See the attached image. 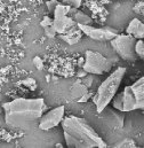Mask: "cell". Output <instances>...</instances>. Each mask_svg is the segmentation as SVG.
I'll list each match as a JSON object with an SVG mask.
<instances>
[{
	"instance_id": "cell-1",
	"label": "cell",
	"mask_w": 144,
	"mask_h": 148,
	"mask_svg": "<svg viewBox=\"0 0 144 148\" xmlns=\"http://www.w3.org/2000/svg\"><path fill=\"white\" fill-rule=\"evenodd\" d=\"M1 108L5 112V122L9 127L18 130L31 129L47 109L42 98H18L3 102Z\"/></svg>"
},
{
	"instance_id": "cell-2",
	"label": "cell",
	"mask_w": 144,
	"mask_h": 148,
	"mask_svg": "<svg viewBox=\"0 0 144 148\" xmlns=\"http://www.w3.org/2000/svg\"><path fill=\"white\" fill-rule=\"evenodd\" d=\"M64 140L69 148H107V143L97 134L88 122L78 116L63 117L62 122Z\"/></svg>"
},
{
	"instance_id": "cell-3",
	"label": "cell",
	"mask_w": 144,
	"mask_h": 148,
	"mask_svg": "<svg viewBox=\"0 0 144 148\" xmlns=\"http://www.w3.org/2000/svg\"><path fill=\"white\" fill-rule=\"evenodd\" d=\"M112 106L119 111L144 109V78L141 77L134 84L126 86L111 100Z\"/></svg>"
},
{
	"instance_id": "cell-4",
	"label": "cell",
	"mask_w": 144,
	"mask_h": 148,
	"mask_svg": "<svg viewBox=\"0 0 144 148\" xmlns=\"http://www.w3.org/2000/svg\"><path fill=\"white\" fill-rule=\"evenodd\" d=\"M126 71L127 69L125 67H119L101 83L96 93L92 98L97 112H102L109 106V103H111V100L117 94L121 85V82L124 79Z\"/></svg>"
},
{
	"instance_id": "cell-5",
	"label": "cell",
	"mask_w": 144,
	"mask_h": 148,
	"mask_svg": "<svg viewBox=\"0 0 144 148\" xmlns=\"http://www.w3.org/2000/svg\"><path fill=\"white\" fill-rule=\"evenodd\" d=\"M112 61L103 56L98 52L94 51H86L85 52V63L82 66V69L86 71V74L89 75H103L109 73L112 68Z\"/></svg>"
},
{
	"instance_id": "cell-6",
	"label": "cell",
	"mask_w": 144,
	"mask_h": 148,
	"mask_svg": "<svg viewBox=\"0 0 144 148\" xmlns=\"http://www.w3.org/2000/svg\"><path fill=\"white\" fill-rule=\"evenodd\" d=\"M111 46L114 49V52L124 60L134 62L137 59V55L135 53L134 46L136 42V39L130 35H120L118 34L113 39L110 40Z\"/></svg>"
},
{
	"instance_id": "cell-7",
	"label": "cell",
	"mask_w": 144,
	"mask_h": 148,
	"mask_svg": "<svg viewBox=\"0 0 144 148\" xmlns=\"http://www.w3.org/2000/svg\"><path fill=\"white\" fill-rule=\"evenodd\" d=\"M70 6L64 5L62 2H58L56 7L53 10L54 17H53V28L56 31V34L62 35L69 31L71 28H73L77 23L68 15Z\"/></svg>"
},
{
	"instance_id": "cell-8",
	"label": "cell",
	"mask_w": 144,
	"mask_h": 148,
	"mask_svg": "<svg viewBox=\"0 0 144 148\" xmlns=\"http://www.w3.org/2000/svg\"><path fill=\"white\" fill-rule=\"evenodd\" d=\"M81 32L89 37L90 39L98 40V41H108L115 37L119 32L115 29H112L111 27H103V28H96L92 24H77Z\"/></svg>"
},
{
	"instance_id": "cell-9",
	"label": "cell",
	"mask_w": 144,
	"mask_h": 148,
	"mask_svg": "<svg viewBox=\"0 0 144 148\" xmlns=\"http://www.w3.org/2000/svg\"><path fill=\"white\" fill-rule=\"evenodd\" d=\"M64 114H65L64 106H58L52 110L47 111L46 114L43 112L39 118V129L42 131H48L56 127L57 125L61 124Z\"/></svg>"
},
{
	"instance_id": "cell-10",
	"label": "cell",
	"mask_w": 144,
	"mask_h": 148,
	"mask_svg": "<svg viewBox=\"0 0 144 148\" xmlns=\"http://www.w3.org/2000/svg\"><path fill=\"white\" fill-rule=\"evenodd\" d=\"M126 34L130 35L135 39H143L144 37V24L142 21H140L139 18H133L127 29H126Z\"/></svg>"
},
{
	"instance_id": "cell-11",
	"label": "cell",
	"mask_w": 144,
	"mask_h": 148,
	"mask_svg": "<svg viewBox=\"0 0 144 148\" xmlns=\"http://www.w3.org/2000/svg\"><path fill=\"white\" fill-rule=\"evenodd\" d=\"M82 32H81V30L79 29V27L75 24L73 28H71L69 31H67L65 34H62V35H60V38L62 39V40H64L67 44H69V45H74V44H77L81 37H82Z\"/></svg>"
},
{
	"instance_id": "cell-12",
	"label": "cell",
	"mask_w": 144,
	"mask_h": 148,
	"mask_svg": "<svg viewBox=\"0 0 144 148\" xmlns=\"http://www.w3.org/2000/svg\"><path fill=\"white\" fill-rule=\"evenodd\" d=\"M68 15L71 17L72 20L77 23V24H92L93 20L85 13H82L81 10H79L78 8H69Z\"/></svg>"
},
{
	"instance_id": "cell-13",
	"label": "cell",
	"mask_w": 144,
	"mask_h": 148,
	"mask_svg": "<svg viewBox=\"0 0 144 148\" xmlns=\"http://www.w3.org/2000/svg\"><path fill=\"white\" fill-rule=\"evenodd\" d=\"M87 93H88V91H87V86L85 84H82V83H75V84H73V86H72L71 88V94L74 99H79L80 100Z\"/></svg>"
},
{
	"instance_id": "cell-14",
	"label": "cell",
	"mask_w": 144,
	"mask_h": 148,
	"mask_svg": "<svg viewBox=\"0 0 144 148\" xmlns=\"http://www.w3.org/2000/svg\"><path fill=\"white\" fill-rule=\"evenodd\" d=\"M134 49H135V53L136 55L143 60L144 59V42L143 39H136V42H135V46H134Z\"/></svg>"
},
{
	"instance_id": "cell-15",
	"label": "cell",
	"mask_w": 144,
	"mask_h": 148,
	"mask_svg": "<svg viewBox=\"0 0 144 148\" xmlns=\"http://www.w3.org/2000/svg\"><path fill=\"white\" fill-rule=\"evenodd\" d=\"M23 85H25L26 87H29L30 90H36L37 88V82L33 79V78H26L24 80L21 82Z\"/></svg>"
},
{
	"instance_id": "cell-16",
	"label": "cell",
	"mask_w": 144,
	"mask_h": 148,
	"mask_svg": "<svg viewBox=\"0 0 144 148\" xmlns=\"http://www.w3.org/2000/svg\"><path fill=\"white\" fill-rule=\"evenodd\" d=\"M43 29H45V35H46V37L50 38V39L55 38V36H56V31L54 30L53 24H52V25H48V27H45Z\"/></svg>"
},
{
	"instance_id": "cell-17",
	"label": "cell",
	"mask_w": 144,
	"mask_h": 148,
	"mask_svg": "<svg viewBox=\"0 0 144 148\" xmlns=\"http://www.w3.org/2000/svg\"><path fill=\"white\" fill-rule=\"evenodd\" d=\"M62 3L68 5L72 8H79L81 6V0H63Z\"/></svg>"
},
{
	"instance_id": "cell-18",
	"label": "cell",
	"mask_w": 144,
	"mask_h": 148,
	"mask_svg": "<svg viewBox=\"0 0 144 148\" xmlns=\"http://www.w3.org/2000/svg\"><path fill=\"white\" fill-rule=\"evenodd\" d=\"M33 64H35L37 70H42L43 69V61H42V59L40 56H35Z\"/></svg>"
},
{
	"instance_id": "cell-19",
	"label": "cell",
	"mask_w": 144,
	"mask_h": 148,
	"mask_svg": "<svg viewBox=\"0 0 144 148\" xmlns=\"http://www.w3.org/2000/svg\"><path fill=\"white\" fill-rule=\"evenodd\" d=\"M52 24H53V18H50V17H48V16H45V17L42 18V21L40 22V25H41L42 28L48 27V25H52Z\"/></svg>"
},
{
	"instance_id": "cell-20",
	"label": "cell",
	"mask_w": 144,
	"mask_h": 148,
	"mask_svg": "<svg viewBox=\"0 0 144 148\" xmlns=\"http://www.w3.org/2000/svg\"><path fill=\"white\" fill-rule=\"evenodd\" d=\"M143 6H144V3H143V1H140V2H137V5L135 6V8H134V10L137 13V14H143Z\"/></svg>"
},
{
	"instance_id": "cell-21",
	"label": "cell",
	"mask_w": 144,
	"mask_h": 148,
	"mask_svg": "<svg viewBox=\"0 0 144 148\" xmlns=\"http://www.w3.org/2000/svg\"><path fill=\"white\" fill-rule=\"evenodd\" d=\"M57 3H58V1H56V0H52V1H48V2H47V6H48L49 10H52V12H53Z\"/></svg>"
},
{
	"instance_id": "cell-22",
	"label": "cell",
	"mask_w": 144,
	"mask_h": 148,
	"mask_svg": "<svg viewBox=\"0 0 144 148\" xmlns=\"http://www.w3.org/2000/svg\"><path fill=\"white\" fill-rule=\"evenodd\" d=\"M1 111H2V108H1V103H0V114H1Z\"/></svg>"
},
{
	"instance_id": "cell-23",
	"label": "cell",
	"mask_w": 144,
	"mask_h": 148,
	"mask_svg": "<svg viewBox=\"0 0 144 148\" xmlns=\"http://www.w3.org/2000/svg\"><path fill=\"white\" fill-rule=\"evenodd\" d=\"M119 1H120V0H119Z\"/></svg>"
}]
</instances>
